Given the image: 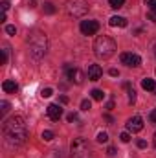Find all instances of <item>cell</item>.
<instances>
[{
  "label": "cell",
  "instance_id": "cell-1",
  "mask_svg": "<svg viewBox=\"0 0 156 158\" xmlns=\"http://www.w3.org/2000/svg\"><path fill=\"white\" fill-rule=\"evenodd\" d=\"M2 134L9 147H20L28 138V125L22 116H11L2 123Z\"/></svg>",
  "mask_w": 156,
  "mask_h": 158
},
{
  "label": "cell",
  "instance_id": "cell-2",
  "mask_svg": "<svg viewBox=\"0 0 156 158\" xmlns=\"http://www.w3.org/2000/svg\"><path fill=\"white\" fill-rule=\"evenodd\" d=\"M28 44H30V52H31V55H33L35 59L44 57L46 52H48V37H46L42 31H39V30H33V31L30 33Z\"/></svg>",
  "mask_w": 156,
  "mask_h": 158
},
{
  "label": "cell",
  "instance_id": "cell-3",
  "mask_svg": "<svg viewBox=\"0 0 156 158\" xmlns=\"http://www.w3.org/2000/svg\"><path fill=\"white\" fill-rule=\"evenodd\" d=\"M116 50H117L116 40L110 39L109 35H99L94 42V53L99 59H110L116 53Z\"/></svg>",
  "mask_w": 156,
  "mask_h": 158
},
{
  "label": "cell",
  "instance_id": "cell-4",
  "mask_svg": "<svg viewBox=\"0 0 156 158\" xmlns=\"http://www.w3.org/2000/svg\"><path fill=\"white\" fill-rule=\"evenodd\" d=\"M64 7H66V13L70 17L79 19V17H83V15L88 13L90 4H88V0H66V6Z\"/></svg>",
  "mask_w": 156,
  "mask_h": 158
},
{
  "label": "cell",
  "instance_id": "cell-5",
  "mask_svg": "<svg viewBox=\"0 0 156 158\" xmlns=\"http://www.w3.org/2000/svg\"><path fill=\"white\" fill-rule=\"evenodd\" d=\"M70 151H72V158H88L90 156V149H88V143L84 138H74L72 145H70Z\"/></svg>",
  "mask_w": 156,
  "mask_h": 158
},
{
  "label": "cell",
  "instance_id": "cell-6",
  "mask_svg": "<svg viewBox=\"0 0 156 158\" xmlns=\"http://www.w3.org/2000/svg\"><path fill=\"white\" fill-rule=\"evenodd\" d=\"M119 59H121V63H123L125 66H129V68H136V66L142 64V57H140L138 53H132V52H123V53L119 55Z\"/></svg>",
  "mask_w": 156,
  "mask_h": 158
},
{
  "label": "cell",
  "instance_id": "cell-7",
  "mask_svg": "<svg viewBox=\"0 0 156 158\" xmlns=\"http://www.w3.org/2000/svg\"><path fill=\"white\" fill-rule=\"evenodd\" d=\"M79 30L83 35H96L99 31V22L97 20H81Z\"/></svg>",
  "mask_w": 156,
  "mask_h": 158
},
{
  "label": "cell",
  "instance_id": "cell-8",
  "mask_svg": "<svg viewBox=\"0 0 156 158\" xmlns=\"http://www.w3.org/2000/svg\"><path fill=\"white\" fill-rule=\"evenodd\" d=\"M64 72H66V77L70 79L72 83H76V85H81V83L84 81V74H83L79 68H74L72 64H66V66H64Z\"/></svg>",
  "mask_w": 156,
  "mask_h": 158
},
{
  "label": "cell",
  "instance_id": "cell-9",
  "mask_svg": "<svg viewBox=\"0 0 156 158\" xmlns=\"http://www.w3.org/2000/svg\"><path fill=\"white\" fill-rule=\"evenodd\" d=\"M142 129H143V119L140 118V116L129 118V121H127V131L129 132H140Z\"/></svg>",
  "mask_w": 156,
  "mask_h": 158
},
{
  "label": "cell",
  "instance_id": "cell-10",
  "mask_svg": "<svg viewBox=\"0 0 156 158\" xmlns=\"http://www.w3.org/2000/svg\"><path fill=\"white\" fill-rule=\"evenodd\" d=\"M46 112H48V118L53 119V121H59L61 116H63V109L59 107V105H48V109H46Z\"/></svg>",
  "mask_w": 156,
  "mask_h": 158
},
{
  "label": "cell",
  "instance_id": "cell-11",
  "mask_svg": "<svg viewBox=\"0 0 156 158\" xmlns=\"http://www.w3.org/2000/svg\"><path fill=\"white\" fill-rule=\"evenodd\" d=\"M103 76V68L99 64H90L88 66V79L90 81H99Z\"/></svg>",
  "mask_w": 156,
  "mask_h": 158
},
{
  "label": "cell",
  "instance_id": "cell-12",
  "mask_svg": "<svg viewBox=\"0 0 156 158\" xmlns=\"http://www.w3.org/2000/svg\"><path fill=\"white\" fill-rule=\"evenodd\" d=\"M2 90H4V92H7V94H15V92L18 90V86H17V83H15V81L7 79V81H4V83H2Z\"/></svg>",
  "mask_w": 156,
  "mask_h": 158
},
{
  "label": "cell",
  "instance_id": "cell-13",
  "mask_svg": "<svg viewBox=\"0 0 156 158\" xmlns=\"http://www.w3.org/2000/svg\"><path fill=\"white\" fill-rule=\"evenodd\" d=\"M109 24H110L112 28H125V26H127V19H125V17H117V15H114V17L109 20Z\"/></svg>",
  "mask_w": 156,
  "mask_h": 158
},
{
  "label": "cell",
  "instance_id": "cell-14",
  "mask_svg": "<svg viewBox=\"0 0 156 158\" xmlns=\"http://www.w3.org/2000/svg\"><path fill=\"white\" fill-rule=\"evenodd\" d=\"M142 88H143V90H149V92H154V90H156L154 79H151V77L142 79Z\"/></svg>",
  "mask_w": 156,
  "mask_h": 158
},
{
  "label": "cell",
  "instance_id": "cell-15",
  "mask_svg": "<svg viewBox=\"0 0 156 158\" xmlns=\"http://www.w3.org/2000/svg\"><path fill=\"white\" fill-rule=\"evenodd\" d=\"M123 86L129 90V105H134V101H136V90H134V88H132L129 83H125Z\"/></svg>",
  "mask_w": 156,
  "mask_h": 158
},
{
  "label": "cell",
  "instance_id": "cell-16",
  "mask_svg": "<svg viewBox=\"0 0 156 158\" xmlns=\"http://www.w3.org/2000/svg\"><path fill=\"white\" fill-rule=\"evenodd\" d=\"M90 96H92V99H96V101H103V99H105V92L99 90V88H94V90L90 92Z\"/></svg>",
  "mask_w": 156,
  "mask_h": 158
},
{
  "label": "cell",
  "instance_id": "cell-17",
  "mask_svg": "<svg viewBox=\"0 0 156 158\" xmlns=\"http://www.w3.org/2000/svg\"><path fill=\"white\" fill-rule=\"evenodd\" d=\"M53 138H55L53 131H42V140H44V142H51Z\"/></svg>",
  "mask_w": 156,
  "mask_h": 158
},
{
  "label": "cell",
  "instance_id": "cell-18",
  "mask_svg": "<svg viewBox=\"0 0 156 158\" xmlns=\"http://www.w3.org/2000/svg\"><path fill=\"white\" fill-rule=\"evenodd\" d=\"M109 4H110V7H112V9H119V7H123L125 0H109Z\"/></svg>",
  "mask_w": 156,
  "mask_h": 158
},
{
  "label": "cell",
  "instance_id": "cell-19",
  "mask_svg": "<svg viewBox=\"0 0 156 158\" xmlns=\"http://www.w3.org/2000/svg\"><path fill=\"white\" fill-rule=\"evenodd\" d=\"M44 13H46V15H53V13H55V7H53L51 2H46V4H44Z\"/></svg>",
  "mask_w": 156,
  "mask_h": 158
},
{
  "label": "cell",
  "instance_id": "cell-20",
  "mask_svg": "<svg viewBox=\"0 0 156 158\" xmlns=\"http://www.w3.org/2000/svg\"><path fill=\"white\" fill-rule=\"evenodd\" d=\"M0 107H2V109H0V114H2V118H4V116L7 114V110H9V103H7V101H2Z\"/></svg>",
  "mask_w": 156,
  "mask_h": 158
},
{
  "label": "cell",
  "instance_id": "cell-21",
  "mask_svg": "<svg viewBox=\"0 0 156 158\" xmlns=\"http://www.w3.org/2000/svg\"><path fill=\"white\" fill-rule=\"evenodd\" d=\"M97 142H99V143H107V142H109V134L101 131V132L97 134Z\"/></svg>",
  "mask_w": 156,
  "mask_h": 158
},
{
  "label": "cell",
  "instance_id": "cell-22",
  "mask_svg": "<svg viewBox=\"0 0 156 158\" xmlns=\"http://www.w3.org/2000/svg\"><path fill=\"white\" fill-rule=\"evenodd\" d=\"M7 63V46H4L2 50V59H0V64H6Z\"/></svg>",
  "mask_w": 156,
  "mask_h": 158
},
{
  "label": "cell",
  "instance_id": "cell-23",
  "mask_svg": "<svg viewBox=\"0 0 156 158\" xmlns=\"http://www.w3.org/2000/svg\"><path fill=\"white\" fill-rule=\"evenodd\" d=\"M81 109H83V110H90V109H92V103H90L88 99H83V101H81Z\"/></svg>",
  "mask_w": 156,
  "mask_h": 158
},
{
  "label": "cell",
  "instance_id": "cell-24",
  "mask_svg": "<svg viewBox=\"0 0 156 158\" xmlns=\"http://www.w3.org/2000/svg\"><path fill=\"white\" fill-rule=\"evenodd\" d=\"M119 140H121L123 143H127V142H130V134H129V132H121V134H119Z\"/></svg>",
  "mask_w": 156,
  "mask_h": 158
},
{
  "label": "cell",
  "instance_id": "cell-25",
  "mask_svg": "<svg viewBox=\"0 0 156 158\" xmlns=\"http://www.w3.org/2000/svg\"><path fill=\"white\" fill-rule=\"evenodd\" d=\"M51 94H53V90H51V88H42V92H40V96H42V98H50Z\"/></svg>",
  "mask_w": 156,
  "mask_h": 158
},
{
  "label": "cell",
  "instance_id": "cell-26",
  "mask_svg": "<svg viewBox=\"0 0 156 158\" xmlns=\"http://www.w3.org/2000/svg\"><path fill=\"white\" fill-rule=\"evenodd\" d=\"M145 4L149 6V11H156V0H145Z\"/></svg>",
  "mask_w": 156,
  "mask_h": 158
},
{
  "label": "cell",
  "instance_id": "cell-27",
  "mask_svg": "<svg viewBox=\"0 0 156 158\" xmlns=\"http://www.w3.org/2000/svg\"><path fill=\"white\" fill-rule=\"evenodd\" d=\"M6 33L15 35V33H17V28H15V26H6Z\"/></svg>",
  "mask_w": 156,
  "mask_h": 158
},
{
  "label": "cell",
  "instance_id": "cell-28",
  "mask_svg": "<svg viewBox=\"0 0 156 158\" xmlns=\"http://www.w3.org/2000/svg\"><path fill=\"white\" fill-rule=\"evenodd\" d=\"M77 114H76V112H70V114H68V121H70V123H74V121H77Z\"/></svg>",
  "mask_w": 156,
  "mask_h": 158
},
{
  "label": "cell",
  "instance_id": "cell-29",
  "mask_svg": "<svg viewBox=\"0 0 156 158\" xmlns=\"http://www.w3.org/2000/svg\"><path fill=\"white\" fill-rule=\"evenodd\" d=\"M149 119H151V123H154V125H156V109H154V110H151V114H149Z\"/></svg>",
  "mask_w": 156,
  "mask_h": 158
},
{
  "label": "cell",
  "instance_id": "cell-30",
  "mask_svg": "<svg viewBox=\"0 0 156 158\" xmlns=\"http://www.w3.org/2000/svg\"><path fill=\"white\" fill-rule=\"evenodd\" d=\"M107 155H109L110 158L116 156V147H109V149H107Z\"/></svg>",
  "mask_w": 156,
  "mask_h": 158
},
{
  "label": "cell",
  "instance_id": "cell-31",
  "mask_svg": "<svg viewBox=\"0 0 156 158\" xmlns=\"http://www.w3.org/2000/svg\"><path fill=\"white\" fill-rule=\"evenodd\" d=\"M147 17H149V20H153V22L156 24V11H149V13H147Z\"/></svg>",
  "mask_w": 156,
  "mask_h": 158
},
{
  "label": "cell",
  "instance_id": "cell-32",
  "mask_svg": "<svg viewBox=\"0 0 156 158\" xmlns=\"http://www.w3.org/2000/svg\"><path fill=\"white\" fill-rule=\"evenodd\" d=\"M138 147H140V149H145V147H147V142H145V140H138Z\"/></svg>",
  "mask_w": 156,
  "mask_h": 158
},
{
  "label": "cell",
  "instance_id": "cell-33",
  "mask_svg": "<svg viewBox=\"0 0 156 158\" xmlns=\"http://www.w3.org/2000/svg\"><path fill=\"white\" fill-rule=\"evenodd\" d=\"M109 74H110L112 77H117V76H119V72H117L116 68H110V72H109Z\"/></svg>",
  "mask_w": 156,
  "mask_h": 158
},
{
  "label": "cell",
  "instance_id": "cell-34",
  "mask_svg": "<svg viewBox=\"0 0 156 158\" xmlns=\"http://www.w3.org/2000/svg\"><path fill=\"white\" fill-rule=\"evenodd\" d=\"M7 7H9V4L4 0V2H2V11H7Z\"/></svg>",
  "mask_w": 156,
  "mask_h": 158
},
{
  "label": "cell",
  "instance_id": "cell-35",
  "mask_svg": "<svg viewBox=\"0 0 156 158\" xmlns=\"http://www.w3.org/2000/svg\"><path fill=\"white\" fill-rule=\"evenodd\" d=\"M105 119H107V121H109V123H112V121H114V118H112V116H110V114H105Z\"/></svg>",
  "mask_w": 156,
  "mask_h": 158
},
{
  "label": "cell",
  "instance_id": "cell-36",
  "mask_svg": "<svg viewBox=\"0 0 156 158\" xmlns=\"http://www.w3.org/2000/svg\"><path fill=\"white\" fill-rule=\"evenodd\" d=\"M107 109L112 110V109H114V101H109V103H107Z\"/></svg>",
  "mask_w": 156,
  "mask_h": 158
},
{
  "label": "cell",
  "instance_id": "cell-37",
  "mask_svg": "<svg viewBox=\"0 0 156 158\" xmlns=\"http://www.w3.org/2000/svg\"><path fill=\"white\" fill-rule=\"evenodd\" d=\"M6 20V11H2V15H0V22H4Z\"/></svg>",
  "mask_w": 156,
  "mask_h": 158
},
{
  "label": "cell",
  "instance_id": "cell-38",
  "mask_svg": "<svg viewBox=\"0 0 156 158\" xmlns=\"http://www.w3.org/2000/svg\"><path fill=\"white\" fill-rule=\"evenodd\" d=\"M61 103H68V98L66 96H61Z\"/></svg>",
  "mask_w": 156,
  "mask_h": 158
},
{
  "label": "cell",
  "instance_id": "cell-39",
  "mask_svg": "<svg viewBox=\"0 0 156 158\" xmlns=\"http://www.w3.org/2000/svg\"><path fill=\"white\" fill-rule=\"evenodd\" d=\"M154 149H156V134H154Z\"/></svg>",
  "mask_w": 156,
  "mask_h": 158
},
{
  "label": "cell",
  "instance_id": "cell-40",
  "mask_svg": "<svg viewBox=\"0 0 156 158\" xmlns=\"http://www.w3.org/2000/svg\"><path fill=\"white\" fill-rule=\"evenodd\" d=\"M154 55H156V44H154Z\"/></svg>",
  "mask_w": 156,
  "mask_h": 158
},
{
  "label": "cell",
  "instance_id": "cell-41",
  "mask_svg": "<svg viewBox=\"0 0 156 158\" xmlns=\"http://www.w3.org/2000/svg\"><path fill=\"white\" fill-rule=\"evenodd\" d=\"M154 92H156V90H154Z\"/></svg>",
  "mask_w": 156,
  "mask_h": 158
}]
</instances>
